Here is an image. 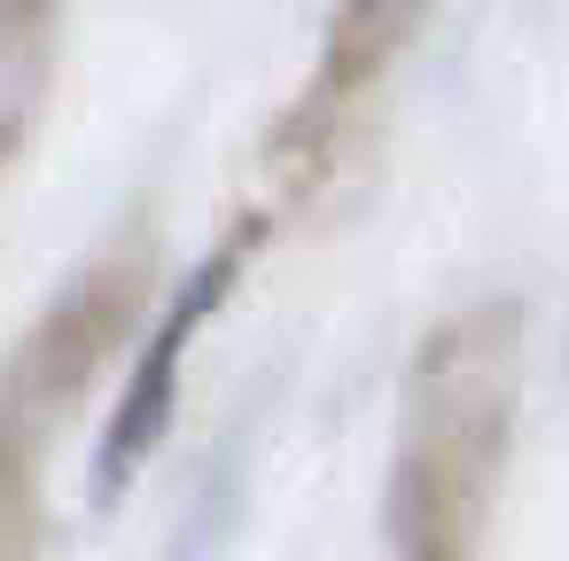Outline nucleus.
I'll return each instance as SVG.
<instances>
[{
  "label": "nucleus",
  "mask_w": 569,
  "mask_h": 561,
  "mask_svg": "<svg viewBox=\"0 0 569 561\" xmlns=\"http://www.w3.org/2000/svg\"><path fill=\"white\" fill-rule=\"evenodd\" d=\"M219 289H227V258H219V266H203V273H196V289L180 297V312L157 328V343H149V359H141V374H133V390H126V405H118V421H110L102 452H94V483H102V491H118V483L157 452V437H164V421H172L180 343L203 328V312H211V297H219Z\"/></svg>",
  "instance_id": "obj_1"
}]
</instances>
